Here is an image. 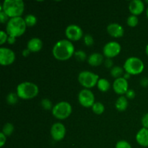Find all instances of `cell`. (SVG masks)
Here are the masks:
<instances>
[{"label":"cell","mask_w":148,"mask_h":148,"mask_svg":"<svg viewBox=\"0 0 148 148\" xmlns=\"http://www.w3.org/2000/svg\"><path fill=\"white\" fill-rule=\"evenodd\" d=\"M18 95L14 92H10L7 96V102L9 105H15L18 101Z\"/></svg>","instance_id":"cb8c5ba5"},{"label":"cell","mask_w":148,"mask_h":148,"mask_svg":"<svg viewBox=\"0 0 148 148\" xmlns=\"http://www.w3.org/2000/svg\"><path fill=\"white\" fill-rule=\"evenodd\" d=\"M130 12L133 15H139L144 12L145 3L142 0H133L130 1L129 5Z\"/></svg>","instance_id":"9a60e30c"},{"label":"cell","mask_w":148,"mask_h":148,"mask_svg":"<svg viewBox=\"0 0 148 148\" xmlns=\"http://www.w3.org/2000/svg\"><path fill=\"white\" fill-rule=\"evenodd\" d=\"M121 51V46L118 42L111 41L107 43L104 46L103 52L104 56L108 59L116 57L120 53Z\"/></svg>","instance_id":"9c48e42d"},{"label":"cell","mask_w":148,"mask_h":148,"mask_svg":"<svg viewBox=\"0 0 148 148\" xmlns=\"http://www.w3.org/2000/svg\"><path fill=\"white\" fill-rule=\"evenodd\" d=\"M8 37L9 36L7 33V32L4 31V30H1L0 32V44L3 45L4 43H6V41H7Z\"/></svg>","instance_id":"4dcf8cb0"},{"label":"cell","mask_w":148,"mask_h":148,"mask_svg":"<svg viewBox=\"0 0 148 148\" xmlns=\"http://www.w3.org/2000/svg\"><path fill=\"white\" fill-rule=\"evenodd\" d=\"M9 19V17L7 15V14H5V13L4 12V11H3L1 9H0V22H1V23H5L6 22H8Z\"/></svg>","instance_id":"1f68e13d"},{"label":"cell","mask_w":148,"mask_h":148,"mask_svg":"<svg viewBox=\"0 0 148 148\" xmlns=\"http://www.w3.org/2000/svg\"><path fill=\"white\" fill-rule=\"evenodd\" d=\"M92 110L97 115H101L105 111V106L101 102H96L92 106Z\"/></svg>","instance_id":"7402d4cb"},{"label":"cell","mask_w":148,"mask_h":148,"mask_svg":"<svg viewBox=\"0 0 148 148\" xmlns=\"http://www.w3.org/2000/svg\"><path fill=\"white\" fill-rule=\"evenodd\" d=\"M75 57L79 61H84L86 59V53L83 51H77L75 53Z\"/></svg>","instance_id":"f546056e"},{"label":"cell","mask_w":148,"mask_h":148,"mask_svg":"<svg viewBox=\"0 0 148 148\" xmlns=\"http://www.w3.org/2000/svg\"><path fill=\"white\" fill-rule=\"evenodd\" d=\"M65 34L69 40L77 41L82 37L83 32L82 28L77 25H69L65 30Z\"/></svg>","instance_id":"8fae6325"},{"label":"cell","mask_w":148,"mask_h":148,"mask_svg":"<svg viewBox=\"0 0 148 148\" xmlns=\"http://www.w3.org/2000/svg\"><path fill=\"white\" fill-rule=\"evenodd\" d=\"M99 77L90 71H82L78 75V81L85 89H90L97 85Z\"/></svg>","instance_id":"52a82bcc"},{"label":"cell","mask_w":148,"mask_h":148,"mask_svg":"<svg viewBox=\"0 0 148 148\" xmlns=\"http://www.w3.org/2000/svg\"><path fill=\"white\" fill-rule=\"evenodd\" d=\"M24 20L27 27H33V26L36 25V24L37 23V18H36V17L31 14L26 15L25 17Z\"/></svg>","instance_id":"603a6c76"},{"label":"cell","mask_w":148,"mask_h":148,"mask_svg":"<svg viewBox=\"0 0 148 148\" xmlns=\"http://www.w3.org/2000/svg\"><path fill=\"white\" fill-rule=\"evenodd\" d=\"M26 27L27 25L23 17H14L10 18L7 22L6 32L8 36L17 38L24 34Z\"/></svg>","instance_id":"3957f363"},{"label":"cell","mask_w":148,"mask_h":148,"mask_svg":"<svg viewBox=\"0 0 148 148\" xmlns=\"http://www.w3.org/2000/svg\"><path fill=\"white\" fill-rule=\"evenodd\" d=\"M75 46L72 41L63 39L56 42L52 49L54 58L59 61H66L75 54Z\"/></svg>","instance_id":"6da1fadb"},{"label":"cell","mask_w":148,"mask_h":148,"mask_svg":"<svg viewBox=\"0 0 148 148\" xmlns=\"http://www.w3.org/2000/svg\"><path fill=\"white\" fill-rule=\"evenodd\" d=\"M43 47V42L38 38H33L28 40L27 49L30 52H38Z\"/></svg>","instance_id":"e0dca14e"},{"label":"cell","mask_w":148,"mask_h":148,"mask_svg":"<svg viewBox=\"0 0 148 148\" xmlns=\"http://www.w3.org/2000/svg\"><path fill=\"white\" fill-rule=\"evenodd\" d=\"M127 25H128L129 26H130V27H135V26H137V25H138L139 19L138 17H137V16L132 14V15H130V17L127 18Z\"/></svg>","instance_id":"484cf974"},{"label":"cell","mask_w":148,"mask_h":148,"mask_svg":"<svg viewBox=\"0 0 148 148\" xmlns=\"http://www.w3.org/2000/svg\"><path fill=\"white\" fill-rule=\"evenodd\" d=\"M7 141V136L4 134V133H0V147H2L4 145Z\"/></svg>","instance_id":"e575fe53"},{"label":"cell","mask_w":148,"mask_h":148,"mask_svg":"<svg viewBox=\"0 0 148 148\" xmlns=\"http://www.w3.org/2000/svg\"><path fill=\"white\" fill-rule=\"evenodd\" d=\"M136 141L142 147H148V129L142 128L137 133Z\"/></svg>","instance_id":"2e32d148"},{"label":"cell","mask_w":148,"mask_h":148,"mask_svg":"<svg viewBox=\"0 0 148 148\" xmlns=\"http://www.w3.org/2000/svg\"><path fill=\"white\" fill-rule=\"evenodd\" d=\"M51 135L55 141H61L66 135V128L62 123L57 122L52 125L51 128Z\"/></svg>","instance_id":"7c38bea8"},{"label":"cell","mask_w":148,"mask_h":148,"mask_svg":"<svg viewBox=\"0 0 148 148\" xmlns=\"http://www.w3.org/2000/svg\"><path fill=\"white\" fill-rule=\"evenodd\" d=\"M107 32L114 38H121L124 36V27L119 23H111L107 27Z\"/></svg>","instance_id":"5bb4252c"},{"label":"cell","mask_w":148,"mask_h":148,"mask_svg":"<svg viewBox=\"0 0 148 148\" xmlns=\"http://www.w3.org/2000/svg\"><path fill=\"white\" fill-rule=\"evenodd\" d=\"M126 98H128V99H134L135 98V92H134V90L132 89H129L127 90V92H126Z\"/></svg>","instance_id":"836d02e7"},{"label":"cell","mask_w":148,"mask_h":148,"mask_svg":"<svg viewBox=\"0 0 148 148\" xmlns=\"http://www.w3.org/2000/svg\"><path fill=\"white\" fill-rule=\"evenodd\" d=\"M103 56L100 53H93L88 58V62L90 66H100L103 62Z\"/></svg>","instance_id":"ac0fdd59"},{"label":"cell","mask_w":148,"mask_h":148,"mask_svg":"<svg viewBox=\"0 0 148 148\" xmlns=\"http://www.w3.org/2000/svg\"><path fill=\"white\" fill-rule=\"evenodd\" d=\"M84 43L87 46H91L94 43V39L90 34H86L84 37Z\"/></svg>","instance_id":"f1b7e54d"},{"label":"cell","mask_w":148,"mask_h":148,"mask_svg":"<svg viewBox=\"0 0 148 148\" xmlns=\"http://www.w3.org/2000/svg\"><path fill=\"white\" fill-rule=\"evenodd\" d=\"M116 108L119 111H124L128 107V100L126 98V96H120L116 100L115 103Z\"/></svg>","instance_id":"d6986e66"},{"label":"cell","mask_w":148,"mask_h":148,"mask_svg":"<svg viewBox=\"0 0 148 148\" xmlns=\"http://www.w3.org/2000/svg\"><path fill=\"white\" fill-rule=\"evenodd\" d=\"M130 76H131V75H130V74H128V73H126L125 75H124V76L123 77L125 78L126 79H129V78L130 77Z\"/></svg>","instance_id":"ab89813d"},{"label":"cell","mask_w":148,"mask_h":148,"mask_svg":"<svg viewBox=\"0 0 148 148\" xmlns=\"http://www.w3.org/2000/svg\"><path fill=\"white\" fill-rule=\"evenodd\" d=\"M145 2H146V3H147V4H148V0H146Z\"/></svg>","instance_id":"7bdbcfd3"},{"label":"cell","mask_w":148,"mask_h":148,"mask_svg":"<svg viewBox=\"0 0 148 148\" xmlns=\"http://www.w3.org/2000/svg\"><path fill=\"white\" fill-rule=\"evenodd\" d=\"M97 87H98V90L103 92H106L110 89L111 88V84H110L109 81L104 78H101L98 81L97 83Z\"/></svg>","instance_id":"ffe728a7"},{"label":"cell","mask_w":148,"mask_h":148,"mask_svg":"<svg viewBox=\"0 0 148 148\" xmlns=\"http://www.w3.org/2000/svg\"><path fill=\"white\" fill-rule=\"evenodd\" d=\"M0 9L10 18L21 17L25 10V3L22 0H4Z\"/></svg>","instance_id":"7a4b0ae2"},{"label":"cell","mask_w":148,"mask_h":148,"mask_svg":"<svg viewBox=\"0 0 148 148\" xmlns=\"http://www.w3.org/2000/svg\"><path fill=\"white\" fill-rule=\"evenodd\" d=\"M146 15H147V19H148V7H147V10H146Z\"/></svg>","instance_id":"b9f144b4"},{"label":"cell","mask_w":148,"mask_h":148,"mask_svg":"<svg viewBox=\"0 0 148 148\" xmlns=\"http://www.w3.org/2000/svg\"><path fill=\"white\" fill-rule=\"evenodd\" d=\"M113 89L114 92L119 95H121L126 94L129 90L128 81L123 77L116 79L113 83Z\"/></svg>","instance_id":"4fadbf2b"},{"label":"cell","mask_w":148,"mask_h":148,"mask_svg":"<svg viewBox=\"0 0 148 148\" xmlns=\"http://www.w3.org/2000/svg\"><path fill=\"white\" fill-rule=\"evenodd\" d=\"M123 72H124V69L119 66H114V67L111 68V71H110V73H111V76L113 77L116 78V79L121 77V75H123Z\"/></svg>","instance_id":"44dd1931"},{"label":"cell","mask_w":148,"mask_h":148,"mask_svg":"<svg viewBox=\"0 0 148 148\" xmlns=\"http://www.w3.org/2000/svg\"><path fill=\"white\" fill-rule=\"evenodd\" d=\"M116 148H132L131 145L126 140H120L116 144Z\"/></svg>","instance_id":"83f0119b"},{"label":"cell","mask_w":148,"mask_h":148,"mask_svg":"<svg viewBox=\"0 0 148 148\" xmlns=\"http://www.w3.org/2000/svg\"><path fill=\"white\" fill-rule=\"evenodd\" d=\"M72 111V106L66 101H61L56 103L52 108V114L55 118L59 120L67 119Z\"/></svg>","instance_id":"8992f818"},{"label":"cell","mask_w":148,"mask_h":148,"mask_svg":"<svg viewBox=\"0 0 148 148\" xmlns=\"http://www.w3.org/2000/svg\"><path fill=\"white\" fill-rule=\"evenodd\" d=\"M15 41H16V38L15 37H12V36H9L8 39H7V42H8L10 44H13V43H15Z\"/></svg>","instance_id":"74e56055"},{"label":"cell","mask_w":148,"mask_h":148,"mask_svg":"<svg viewBox=\"0 0 148 148\" xmlns=\"http://www.w3.org/2000/svg\"><path fill=\"white\" fill-rule=\"evenodd\" d=\"M140 85L143 87H144V88H147V87H148V78H143V79H141V81H140Z\"/></svg>","instance_id":"8d00e7d4"},{"label":"cell","mask_w":148,"mask_h":148,"mask_svg":"<svg viewBox=\"0 0 148 148\" xmlns=\"http://www.w3.org/2000/svg\"><path fill=\"white\" fill-rule=\"evenodd\" d=\"M105 66L107 68H111L113 66V61L111 59H108L107 58L105 60Z\"/></svg>","instance_id":"d590c367"},{"label":"cell","mask_w":148,"mask_h":148,"mask_svg":"<svg viewBox=\"0 0 148 148\" xmlns=\"http://www.w3.org/2000/svg\"><path fill=\"white\" fill-rule=\"evenodd\" d=\"M15 54L12 49L8 48H0V64L1 66H9L14 63Z\"/></svg>","instance_id":"30bf717a"},{"label":"cell","mask_w":148,"mask_h":148,"mask_svg":"<svg viewBox=\"0 0 148 148\" xmlns=\"http://www.w3.org/2000/svg\"><path fill=\"white\" fill-rule=\"evenodd\" d=\"M14 126L11 123H7L4 125L1 132L4 133L6 136H10L14 132Z\"/></svg>","instance_id":"d4e9b609"},{"label":"cell","mask_w":148,"mask_h":148,"mask_svg":"<svg viewBox=\"0 0 148 148\" xmlns=\"http://www.w3.org/2000/svg\"><path fill=\"white\" fill-rule=\"evenodd\" d=\"M79 104L85 108H90L95 103V95L89 89H83L78 94Z\"/></svg>","instance_id":"ba28073f"},{"label":"cell","mask_w":148,"mask_h":148,"mask_svg":"<svg viewBox=\"0 0 148 148\" xmlns=\"http://www.w3.org/2000/svg\"><path fill=\"white\" fill-rule=\"evenodd\" d=\"M41 106L45 110H51L53 108L52 107V103L49 98H43L41 101Z\"/></svg>","instance_id":"4316f807"},{"label":"cell","mask_w":148,"mask_h":148,"mask_svg":"<svg viewBox=\"0 0 148 148\" xmlns=\"http://www.w3.org/2000/svg\"><path fill=\"white\" fill-rule=\"evenodd\" d=\"M39 89L37 85L33 82H23L17 87V94L18 97L23 100H30L36 97Z\"/></svg>","instance_id":"277c9868"},{"label":"cell","mask_w":148,"mask_h":148,"mask_svg":"<svg viewBox=\"0 0 148 148\" xmlns=\"http://www.w3.org/2000/svg\"><path fill=\"white\" fill-rule=\"evenodd\" d=\"M145 53H146V54H147V56H148V44L147 45V46H146V48H145Z\"/></svg>","instance_id":"60d3db41"},{"label":"cell","mask_w":148,"mask_h":148,"mask_svg":"<svg viewBox=\"0 0 148 148\" xmlns=\"http://www.w3.org/2000/svg\"><path fill=\"white\" fill-rule=\"evenodd\" d=\"M30 51H29L27 49H25V50L23 51V53H22V54H23V56H25V57H27V56L30 54Z\"/></svg>","instance_id":"f35d334b"},{"label":"cell","mask_w":148,"mask_h":148,"mask_svg":"<svg viewBox=\"0 0 148 148\" xmlns=\"http://www.w3.org/2000/svg\"><path fill=\"white\" fill-rule=\"evenodd\" d=\"M145 69V64L143 61L138 57L132 56L128 58L124 64V69L126 72L131 75L141 74Z\"/></svg>","instance_id":"5b68a950"},{"label":"cell","mask_w":148,"mask_h":148,"mask_svg":"<svg viewBox=\"0 0 148 148\" xmlns=\"http://www.w3.org/2000/svg\"><path fill=\"white\" fill-rule=\"evenodd\" d=\"M141 122L143 128L148 129V113L143 116V118H142Z\"/></svg>","instance_id":"d6a6232c"}]
</instances>
